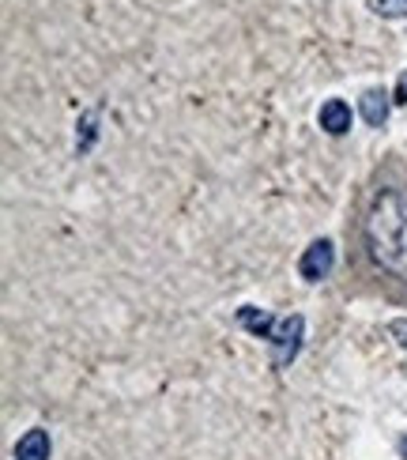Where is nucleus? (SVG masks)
<instances>
[{"label":"nucleus","mask_w":407,"mask_h":460,"mask_svg":"<svg viewBox=\"0 0 407 460\" xmlns=\"http://www.w3.org/2000/svg\"><path fill=\"white\" fill-rule=\"evenodd\" d=\"M369 249H374V261L407 275V193L388 189L377 196L374 212H369Z\"/></svg>","instance_id":"f257e3e1"},{"label":"nucleus","mask_w":407,"mask_h":460,"mask_svg":"<svg viewBox=\"0 0 407 460\" xmlns=\"http://www.w3.org/2000/svg\"><path fill=\"white\" fill-rule=\"evenodd\" d=\"M302 333H306V321L299 314H290V317H280V325H275V333H272V347H275V355L272 362L275 366H287L294 355H299V347H302Z\"/></svg>","instance_id":"f03ea898"},{"label":"nucleus","mask_w":407,"mask_h":460,"mask_svg":"<svg viewBox=\"0 0 407 460\" xmlns=\"http://www.w3.org/2000/svg\"><path fill=\"white\" fill-rule=\"evenodd\" d=\"M332 265H336V246H332L328 238H317V242H313V246L302 253L299 272H302L306 283H321L325 275L332 272Z\"/></svg>","instance_id":"7ed1b4c3"},{"label":"nucleus","mask_w":407,"mask_h":460,"mask_svg":"<svg viewBox=\"0 0 407 460\" xmlns=\"http://www.w3.org/2000/svg\"><path fill=\"white\" fill-rule=\"evenodd\" d=\"M317 121H321V128H325L328 136H343V133H351V106L343 99H328L321 106Z\"/></svg>","instance_id":"20e7f679"},{"label":"nucleus","mask_w":407,"mask_h":460,"mask_svg":"<svg viewBox=\"0 0 407 460\" xmlns=\"http://www.w3.org/2000/svg\"><path fill=\"white\" fill-rule=\"evenodd\" d=\"M359 114H362V121L369 128H381L388 121V95H385L381 87H369L366 95L359 99Z\"/></svg>","instance_id":"39448f33"},{"label":"nucleus","mask_w":407,"mask_h":460,"mask_svg":"<svg viewBox=\"0 0 407 460\" xmlns=\"http://www.w3.org/2000/svg\"><path fill=\"white\" fill-rule=\"evenodd\" d=\"M49 434L42 427L27 430L20 441H15V460H49Z\"/></svg>","instance_id":"423d86ee"},{"label":"nucleus","mask_w":407,"mask_h":460,"mask_svg":"<svg viewBox=\"0 0 407 460\" xmlns=\"http://www.w3.org/2000/svg\"><path fill=\"white\" fill-rule=\"evenodd\" d=\"M238 325H242V328H249L253 336H261V340H272V333H275V325H280V321H275V317L268 314V309H256V306H242V309H238Z\"/></svg>","instance_id":"0eeeda50"},{"label":"nucleus","mask_w":407,"mask_h":460,"mask_svg":"<svg viewBox=\"0 0 407 460\" xmlns=\"http://www.w3.org/2000/svg\"><path fill=\"white\" fill-rule=\"evenodd\" d=\"M99 114H83L80 117V133H76V152L83 155V152H91V143H95V136H99Z\"/></svg>","instance_id":"6e6552de"},{"label":"nucleus","mask_w":407,"mask_h":460,"mask_svg":"<svg viewBox=\"0 0 407 460\" xmlns=\"http://www.w3.org/2000/svg\"><path fill=\"white\" fill-rule=\"evenodd\" d=\"M369 8L385 20H407V0H369Z\"/></svg>","instance_id":"1a4fd4ad"},{"label":"nucleus","mask_w":407,"mask_h":460,"mask_svg":"<svg viewBox=\"0 0 407 460\" xmlns=\"http://www.w3.org/2000/svg\"><path fill=\"white\" fill-rule=\"evenodd\" d=\"M388 333L396 336L400 347H407V321H393V325H388Z\"/></svg>","instance_id":"9d476101"},{"label":"nucleus","mask_w":407,"mask_h":460,"mask_svg":"<svg viewBox=\"0 0 407 460\" xmlns=\"http://www.w3.org/2000/svg\"><path fill=\"white\" fill-rule=\"evenodd\" d=\"M396 102H407V72H403L400 83H396Z\"/></svg>","instance_id":"9b49d317"},{"label":"nucleus","mask_w":407,"mask_h":460,"mask_svg":"<svg viewBox=\"0 0 407 460\" xmlns=\"http://www.w3.org/2000/svg\"><path fill=\"white\" fill-rule=\"evenodd\" d=\"M400 456H403V460H407V438H403V441H400Z\"/></svg>","instance_id":"f8f14e48"}]
</instances>
